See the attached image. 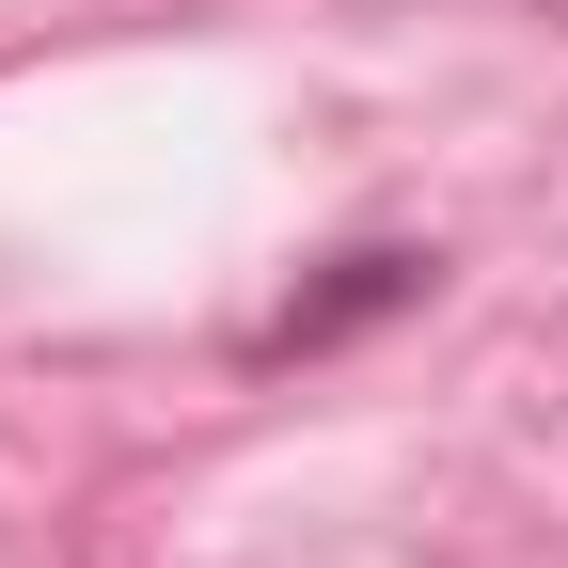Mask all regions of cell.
Wrapping results in <instances>:
<instances>
[{"instance_id": "cell-1", "label": "cell", "mask_w": 568, "mask_h": 568, "mask_svg": "<svg viewBox=\"0 0 568 568\" xmlns=\"http://www.w3.org/2000/svg\"><path fill=\"white\" fill-rule=\"evenodd\" d=\"M426 301H443V253H426V237H347V253H316V268L237 332V364H253V379L332 364V347H364L379 316H426Z\"/></svg>"}]
</instances>
